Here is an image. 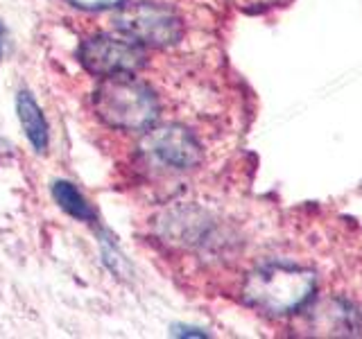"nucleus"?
<instances>
[{
	"mask_svg": "<svg viewBox=\"0 0 362 339\" xmlns=\"http://www.w3.org/2000/svg\"><path fill=\"white\" fill-rule=\"evenodd\" d=\"M315 269L294 263H265L245 278L247 305L267 316H288L308 308L317 294Z\"/></svg>",
	"mask_w": 362,
	"mask_h": 339,
	"instance_id": "nucleus-1",
	"label": "nucleus"
},
{
	"mask_svg": "<svg viewBox=\"0 0 362 339\" xmlns=\"http://www.w3.org/2000/svg\"><path fill=\"white\" fill-rule=\"evenodd\" d=\"M93 107L100 120L122 131H145L158 118L154 90L132 75H111L102 79L93 93Z\"/></svg>",
	"mask_w": 362,
	"mask_h": 339,
	"instance_id": "nucleus-2",
	"label": "nucleus"
},
{
	"mask_svg": "<svg viewBox=\"0 0 362 339\" xmlns=\"http://www.w3.org/2000/svg\"><path fill=\"white\" fill-rule=\"evenodd\" d=\"M116 30L139 45L150 48H168L184 37V23L175 14V9L154 3H134L118 9Z\"/></svg>",
	"mask_w": 362,
	"mask_h": 339,
	"instance_id": "nucleus-3",
	"label": "nucleus"
},
{
	"mask_svg": "<svg viewBox=\"0 0 362 339\" xmlns=\"http://www.w3.org/2000/svg\"><path fill=\"white\" fill-rule=\"evenodd\" d=\"M79 61L90 75H134L145 66V50L127 37L95 34L79 45Z\"/></svg>",
	"mask_w": 362,
	"mask_h": 339,
	"instance_id": "nucleus-4",
	"label": "nucleus"
},
{
	"mask_svg": "<svg viewBox=\"0 0 362 339\" xmlns=\"http://www.w3.org/2000/svg\"><path fill=\"white\" fill-rule=\"evenodd\" d=\"M141 152L170 170H192L202 163L204 150L195 133L181 124H158L145 129Z\"/></svg>",
	"mask_w": 362,
	"mask_h": 339,
	"instance_id": "nucleus-5",
	"label": "nucleus"
},
{
	"mask_svg": "<svg viewBox=\"0 0 362 339\" xmlns=\"http://www.w3.org/2000/svg\"><path fill=\"white\" fill-rule=\"evenodd\" d=\"M310 331L331 337H354L360 333V314L349 301L326 299L317 308L308 310Z\"/></svg>",
	"mask_w": 362,
	"mask_h": 339,
	"instance_id": "nucleus-6",
	"label": "nucleus"
},
{
	"mask_svg": "<svg viewBox=\"0 0 362 339\" xmlns=\"http://www.w3.org/2000/svg\"><path fill=\"white\" fill-rule=\"evenodd\" d=\"M16 109H18V120L23 124V131H25L32 147L37 152H45L48 150V124H45L41 107L34 102V97L28 90H21L16 97Z\"/></svg>",
	"mask_w": 362,
	"mask_h": 339,
	"instance_id": "nucleus-7",
	"label": "nucleus"
},
{
	"mask_svg": "<svg viewBox=\"0 0 362 339\" xmlns=\"http://www.w3.org/2000/svg\"><path fill=\"white\" fill-rule=\"evenodd\" d=\"M52 197L68 215H73V218L82 220V222L95 220V210L90 208V203L84 199L82 192H79L73 184H68V181H54Z\"/></svg>",
	"mask_w": 362,
	"mask_h": 339,
	"instance_id": "nucleus-8",
	"label": "nucleus"
},
{
	"mask_svg": "<svg viewBox=\"0 0 362 339\" xmlns=\"http://www.w3.org/2000/svg\"><path fill=\"white\" fill-rule=\"evenodd\" d=\"M71 5L79 9H88V11H100V9H113L120 7L124 0H68Z\"/></svg>",
	"mask_w": 362,
	"mask_h": 339,
	"instance_id": "nucleus-9",
	"label": "nucleus"
},
{
	"mask_svg": "<svg viewBox=\"0 0 362 339\" xmlns=\"http://www.w3.org/2000/svg\"><path fill=\"white\" fill-rule=\"evenodd\" d=\"M173 335H177V337H209L204 331H199V328H184V326L173 328Z\"/></svg>",
	"mask_w": 362,
	"mask_h": 339,
	"instance_id": "nucleus-10",
	"label": "nucleus"
},
{
	"mask_svg": "<svg viewBox=\"0 0 362 339\" xmlns=\"http://www.w3.org/2000/svg\"><path fill=\"white\" fill-rule=\"evenodd\" d=\"M3 41H5V28H3V23H0V56H3Z\"/></svg>",
	"mask_w": 362,
	"mask_h": 339,
	"instance_id": "nucleus-11",
	"label": "nucleus"
}]
</instances>
